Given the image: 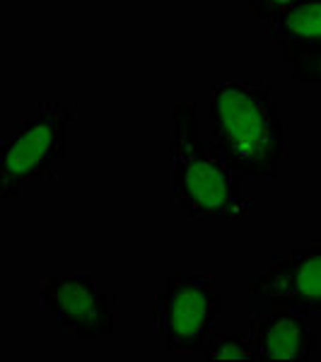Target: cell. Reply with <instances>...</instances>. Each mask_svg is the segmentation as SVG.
Returning <instances> with one entry per match:
<instances>
[{
    "label": "cell",
    "instance_id": "obj_6",
    "mask_svg": "<svg viewBox=\"0 0 321 362\" xmlns=\"http://www.w3.org/2000/svg\"><path fill=\"white\" fill-rule=\"evenodd\" d=\"M254 307H288L300 314H321V242L276 256L252 278Z\"/></svg>",
    "mask_w": 321,
    "mask_h": 362
},
{
    "label": "cell",
    "instance_id": "obj_7",
    "mask_svg": "<svg viewBox=\"0 0 321 362\" xmlns=\"http://www.w3.org/2000/svg\"><path fill=\"white\" fill-rule=\"evenodd\" d=\"M261 362H305L317 355V334L307 314L288 307H254L249 319Z\"/></svg>",
    "mask_w": 321,
    "mask_h": 362
},
{
    "label": "cell",
    "instance_id": "obj_5",
    "mask_svg": "<svg viewBox=\"0 0 321 362\" xmlns=\"http://www.w3.org/2000/svg\"><path fill=\"white\" fill-rule=\"evenodd\" d=\"M39 305L63 334L83 343L116 331V297L92 273H49L39 280Z\"/></svg>",
    "mask_w": 321,
    "mask_h": 362
},
{
    "label": "cell",
    "instance_id": "obj_9",
    "mask_svg": "<svg viewBox=\"0 0 321 362\" xmlns=\"http://www.w3.org/2000/svg\"><path fill=\"white\" fill-rule=\"evenodd\" d=\"M201 353L203 360H259L252 331H232V334L213 331Z\"/></svg>",
    "mask_w": 321,
    "mask_h": 362
},
{
    "label": "cell",
    "instance_id": "obj_4",
    "mask_svg": "<svg viewBox=\"0 0 321 362\" xmlns=\"http://www.w3.org/2000/svg\"><path fill=\"white\" fill-rule=\"evenodd\" d=\"M220 295L210 276L172 273L155 295V334L167 353H201L213 336Z\"/></svg>",
    "mask_w": 321,
    "mask_h": 362
},
{
    "label": "cell",
    "instance_id": "obj_11",
    "mask_svg": "<svg viewBox=\"0 0 321 362\" xmlns=\"http://www.w3.org/2000/svg\"><path fill=\"white\" fill-rule=\"evenodd\" d=\"M295 3L297 0H249V13L256 22L268 27L283 10H288Z\"/></svg>",
    "mask_w": 321,
    "mask_h": 362
},
{
    "label": "cell",
    "instance_id": "obj_3",
    "mask_svg": "<svg viewBox=\"0 0 321 362\" xmlns=\"http://www.w3.org/2000/svg\"><path fill=\"white\" fill-rule=\"evenodd\" d=\"M75 109L58 99L39 102L37 112L17 124L15 136L0 140V198H17L27 181L58 177L66 160L68 126Z\"/></svg>",
    "mask_w": 321,
    "mask_h": 362
},
{
    "label": "cell",
    "instance_id": "obj_2",
    "mask_svg": "<svg viewBox=\"0 0 321 362\" xmlns=\"http://www.w3.org/2000/svg\"><path fill=\"white\" fill-rule=\"evenodd\" d=\"M172 201L184 218L244 220L252 201L239 191V177L215 155L198 128L196 102L182 99L172 109Z\"/></svg>",
    "mask_w": 321,
    "mask_h": 362
},
{
    "label": "cell",
    "instance_id": "obj_8",
    "mask_svg": "<svg viewBox=\"0 0 321 362\" xmlns=\"http://www.w3.org/2000/svg\"><path fill=\"white\" fill-rule=\"evenodd\" d=\"M268 39L280 49L285 66L321 46V0H297L268 25Z\"/></svg>",
    "mask_w": 321,
    "mask_h": 362
},
{
    "label": "cell",
    "instance_id": "obj_10",
    "mask_svg": "<svg viewBox=\"0 0 321 362\" xmlns=\"http://www.w3.org/2000/svg\"><path fill=\"white\" fill-rule=\"evenodd\" d=\"M290 83H305V85H319L321 87V46L312 54L300 58L293 66H288Z\"/></svg>",
    "mask_w": 321,
    "mask_h": 362
},
{
    "label": "cell",
    "instance_id": "obj_1",
    "mask_svg": "<svg viewBox=\"0 0 321 362\" xmlns=\"http://www.w3.org/2000/svg\"><path fill=\"white\" fill-rule=\"evenodd\" d=\"M210 148L237 177L278 179L290 153V126L268 83L223 80L210 92Z\"/></svg>",
    "mask_w": 321,
    "mask_h": 362
}]
</instances>
